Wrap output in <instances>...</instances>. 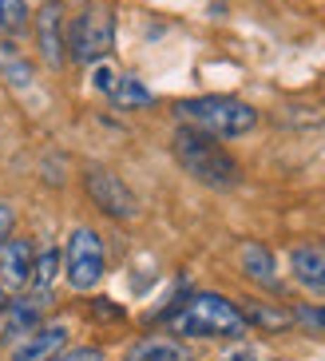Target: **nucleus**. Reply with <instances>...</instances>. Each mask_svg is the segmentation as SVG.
I'll return each mask as SVG.
<instances>
[{
  "instance_id": "nucleus-1",
  "label": "nucleus",
  "mask_w": 325,
  "mask_h": 361,
  "mask_svg": "<svg viewBox=\"0 0 325 361\" xmlns=\"http://www.w3.org/2000/svg\"><path fill=\"white\" fill-rule=\"evenodd\" d=\"M175 159L183 163L187 175H195L199 183H207L214 191H231V187L242 183L238 159H234L214 135H207V131H199V128L175 131Z\"/></svg>"
},
{
  "instance_id": "nucleus-2",
  "label": "nucleus",
  "mask_w": 325,
  "mask_h": 361,
  "mask_svg": "<svg viewBox=\"0 0 325 361\" xmlns=\"http://www.w3.org/2000/svg\"><path fill=\"white\" fill-rule=\"evenodd\" d=\"M167 326L171 334H183V338H242L246 334L242 310L222 294H195L190 302H183V310L167 314Z\"/></svg>"
},
{
  "instance_id": "nucleus-3",
  "label": "nucleus",
  "mask_w": 325,
  "mask_h": 361,
  "mask_svg": "<svg viewBox=\"0 0 325 361\" xmlns=\"http://www.w3.org/2000/svg\"><path fill=\"white\" fill-rule=\"evenodd\" d=\"M175 116L187 123V128H199L214 139H238L246 131H254L258 123V111L242 99L231 96H199V99H183L175 107Z\"/></svg>"
},
{
  "instance_id": "nucleus-4",
  "label": "nucleus",
  "mask_w": 325,
  "mask_h": 361,
  "mask_svg": "<svg viewBox=\"0 0 325 361\" xmlns=\"http://www.w3.org/2000/svg\"><path fill=\"white\" fill-rule=\"evenodd\" d=\"M116 44V16L104 0L87 4L84 16H75L72 32H68V48H72L75 64H92V60H104Z\"/></svg>"
},
{
  "instance_id": "nucleus-5",
  "label": "nucleus",
  "mask_w": 325,
  "mask_h": 361,
  "mask_svg": "<svg viewBox=\"0 0 325 361\" xmlns=\"http://www.w3.org/2000/svg\"><path fill=\"white\" fill-rule=\"evenodd\" d=\"M99 278H104V243L95 231L80 226L68 238V282L75 290H92Z\"/></svg>"
},
{
  "instance_id": "nucleus-6",
  "label": "nucleus",
  "mask_w": 325,
  "mask_h": 361,
  "mask_svg": "<svg viewBox=\"0 0 325 361\" xmlns=\"http://www.w3.org/2000/svg\"><path fill=\"white\" fill-rule=\"evenodd\" d=\"M87 195H92V202L99 207L104 214H111V219H135L139 214V199L123 187V179L119 175H111V171L104 167H92L84 179Z\"/></svg>"
},
{
  "instance_id": "nucleus-7",
  "label": "nucleus",
  "mask_w": 325,
  "mask_h": 361,
  "mask_svg": "<svg viewBox=\"0 0 325 361\" xmlns=\"http://www.w3.org/2000/svg\"><path fill=\"white\" fill-rule=\"evenodd\" d=\"M52 306V294L48 290H36V294H24V298H12V302H4V310H0V338H16V334H28V329L40 326L44 310Z\"/></svg>"
},
{
  "instance_id": "nucleus-8",
  "label": "nucleus",
  "mask_w": 325,
  "mask_h": 361,
  "mask_svg": "<svg viewBox=\"0 0 325 361\" xmlns=\"http://www.w3.org/2000/svg\"><path fill=\"white\" fill-rule=\"evenodd\" d=\"M63 345H68V326H36L24 334V341H16L12 361H52Z\"/></svg>"
},
{
  "instance_id": "nucleus-9",
  "label": "nucleus",
  "mask_w": 325,
  "mask_h": 361,
  "mask_svg": "<svg viewBox=\"0 0 325 361\" xmlns=\"http://www.w3.org/2000/svg\"><path fill=\"white\" fill-rule=\"evenodd\" d=\"M36 40H40V56L48 60L52 68L63 64V48H68V40H63V12L56 0H48L40 8V16H36Z\"/></svg>"
},
{
  "instance_id": "nucleus-10",
  "label": "nucleus",
  "mask_w": 325,
  "mask_h": 361,
  "mask_svg": "<svg viewBox=\"0 0 325 361\" xmlns=\"http://www.w3.org/2000/svg\"><path fill=\"white\" fill-rule=\"evenodd\" d=\"M290 270H294L298 286L325 298V246H298L290 255Z\"/></svg>"
},
{
  "instance_id": "nucleus-11",
  "label": "nucleus",
  "mask_w": 325,
  "mask_h": 361,
  "mask_svg": "<svg viewBox=\"0 0 325 361\" xmlns=\"http://www.w3.org/2000/svg\"><path fill=\"white\" fill-rule=\"evenodd\" d=\"M32 243L28 238H8L0 246V278L12 286H28L32 282Z\"/></svg>"
},
{
  "instance_id": "nucleus-12",
  "label": "nucleus",
  "mask_w": 325,
  "mask_h": 361,
  "mask_svg": "<svg viewBox=\"0 0 325 361\" xmlns=\"http://www.w3.org/2000/svg\"><path fill=\"white\" fill-rule=\"evenodd\" d=\"M127 361H190V353L175 338H147L127 353Z\"/></svg>"
},
{
  "instance_id": "nucleus-13",
  "label": "nucleus",
  "mask_w": 325,
  "mask_h": 361,
  "mask_svg": "<svg viewBox=\"0 0 325 361\" xmlns=\"http://www.w3.org/2000/svg\"><path fill=\"white\" fill-rule=\"evenodd\" d=\"M242 270L254 278V282H262V286H274L278 274H274V255L266 250L262 243H246L242 246Z\"/></svg>"
},
{
  "instance_id": "nucleus-14",
  "label": "nucleus",
  "mask_w": 325,
  "mask_h": 361,
  "mask_svg": "<svg viewBox=\"0 0 325 361\" xmlns=\"http://www.w3.org/2000/svg\"><path fill=\"white\" fill-rule=\"evenodd\" d=\"M111 99H116L119 107H147L155 96L143 87V80H139V75H123V80L116 84V92H111Z\"/></svg>"
},
{
  "instance_id": "nucleus-15",
  "label": "nucleus",
  "mask_w": 325,
  "mask_h": 361,
  "mask_svg": "<svg viewBox=\"0 0 325 361\" xmlns=\"http://www.w3.org/2000/svg\"><path fill=\"white\" fill-rule=\"evenodd\" d=\"M246 326H262V329H286L294 322V314H286V310H266V306H250L246 314Z\"/></svg>"
},
{
  "instance_id": "nucleus-16",
  "label": "nucleus",
  "mask_w": 325,
  "mask_h": 361,
  "mask_svg": "<svg viewBox=\"0 0 325 361\" xmlns=\"http://www.w3.org/2000/svg\"><path fill=\"white\" fill-rule=\"evenodd\" d=\"M0 28L4 32H24L28 28V4L24 0H0Z\"/></svg>"
},
{
  "instance_id": "nucleus-17",
  "label": "nucleus",
  "mask_w": 325,
  "mask_h": 361,
  "mask_svg": "<svg viewBox=\"0 0 325 361\" xmlns=\"http://www.w3.org/2000/svg\"><path fill=\"white\" fill-rule=\"evenodd\" d=\"M56 274H60V255H56V250H44V255L32 262V286H36V290H48Z\"/></svg>"
},
{
  "instance_id": "nucleus-18",
  "label": "nucleus",
  "mask_w": 325,
  "mask_h": 361,
  "mask_svg": "<svg viewBox=\"0 0 325 361\" xmlns=\"http://www.w3.org/2000/svg\"><path fill=\"white\" fill-rule=\"evenodd\" d=\"M294 322H302V326L314 329V334H325V302H321V306H302V310H294Z\"/></svg>"
},
{
  "instance_id": "nucleus-19",
  "label": "nucleus",
  "mask_w": 325,
  "mask_h": 361,
  "mask_svg": "<svg viewBox=\"0 0 325 361\" xmlns=\"http://www.w3.org/2000/svg\"><path fill=\"white\" fill-rule=\"evenodd\" d=\"M52 361H104V353L92 350V345H80V350H60Z\"/></svg>"
},
{
  "instance_id": "nucleus-20",
  "label": "nucleus",
  "mask_w": 325,
  "mask_h": 361,
  "mask_svg": "<svg viewBox=\"0 0 325 361\" xmlns=\"http://www.w3.org/2000/svg\"><path fill=\"white\" fill-rule=\"evenodd\" d=\"M116 84H119V75L111 72V68H95V87H99V92H107V96H111V92H116Z\"/></svg>"
},
{
  "instance_id": "nucleus-21",
  "label": "nucleus",
  "mask_w": 325,
  "mask_h": 361,
  "mask_svg": "<svg viewBox=\"0 0 325 361\" xmlns=\"http://www.w3.org/2000/svg\"><path fill=\"white\" fill-rule=\"evenodd\" d=\"M8 231H12V207L8 202H0V246L8 243Z\"/></svg>"
},
{
  "instance_id": "nucleus-22",
  "label": "nucleus",
  "mask_w": 325,
  "mask_h": 361,
  "mask_svg": "<svg viewBox=\"0 0 325 361\" xmlns=\"http://www.w3.org/2000/svg\"><path fill=\"white\" fill-rule=\"evenodd\" d=\"M222 361H254V353L250 350H238V353H231V357H222Z\"/></svg>"
},
{
  "instance_id": "nucleus-23",
  "label": "nucleus",
  "mask_w": 325,
  "mask_h": 361,
  "mask_svg": "<svg viewBox=\"0 0 325 361\" xmlns=\"http://www.w3.org/2000/svg\"><path fill=\"white\" fill-rule=\"evenodd\" d=\"M4 302H8V294H4V286H0V310H4Z\"/></svg>"
}]
</instances>
